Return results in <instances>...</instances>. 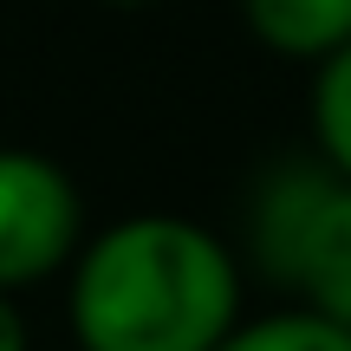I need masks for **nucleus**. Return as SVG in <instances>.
Wrapping results in <instances>:
<instances>
[{"mask_svg":"<svg viewBox=\"0 0 351 351\" xmlns=\"http://www.w3.org/2000/svg\"><path fill=\"white\" fill-rule=\"evenodd\" d=\"M215 351H351V326L300 306V313H274V319H254V326H234Z\"/></svg>","mask_w":351,"mask_h":351,"instance_id":"5","label":"nucleus"},{"mask_svg":"<svg viewBox=\"0 0 351 351\" xmlns=\"http://www.w3.org/2000/svg\"><path fill=\"white\" fill-rule=\"evenodd\" d=\"M234 313L241 280L228 247L176 215L104 228L72 274V332L85 351H215Z\"/></svg>","mask_w":351,"mask_h":351,"instance_id":"1","label":"nucleus"},{"mask_svg":"<svg viewBox=\"0 0 351 351\" xmlns=\"http://www.w3.org/2000/svg\"><path fill=\"white\" fill-rule=\"evenodd\" d=\"M78 247V189L52 156L0 150V293L52 274Z\"/></svg>","mask_w":351,"mask_h":351,"instance_id":"3","label":"nucleus"},{"mask_svg":"<svg viewBox=\"0 0 351 351\" xmlns=\"http://www.w3.org/2000/svg\"><path fill=\"white\" fill-rule=\"evenodd\" d=\"M313 124H319V143H326L332 169L351 176V39L326 59V72H319V91H313Z\"/></svg>","mask_w":351,"mask_h":351,"instance_id":"6","label":"nucleus"},{"mask_svg":"<svg viewBox=\"0 0 351 351\" xmlns=\"http://www.w3.org/2000/svg\"><path fill=\"white\" fill-rule=\"evenodd\" d=\"M261 46L287 59H332L351 39V0H241Z\"/></svg>","mask_w":351,"mask_h":351,"instance_id":"4","label":"nucleus"},{"mask_svg":"<svg viewBox=\"0 0 351 351\" xmlns=\"http://www.w3.org/2000/svg\"><path fill=\"white\" fill-rule=\"evenodd\" d=\"M117 7H137V0H117Z\"/></svg>","mask_w":351,"mask_h":351,"instance_id":"8","label":"nucleus"},{"mask_svg":"<svg viewBox=\"0 0 351 351\" xmlns=\"http://www.w3.org/2000/svg\"><path fill=\"white\" fill-rule=\"evenodd\" d=\"M0 351H26V326H20V313H13L7 293H0Z\"/></svg>","mask_w":351,"mask_h":351,"instance_id":"7","label":"nucleus"},{"mask_svg":"<svg viewBox=\"0 0 351 351\" xmlns=\"http://www.w3.org/2000/svg\"><path fill=\"white\" fill-rule=\"evenodd\" d=\"M261 254L313 313L351 326V176H287L261 208Z\"/></svg>","mask_w":351,"mask_h":351,"instance_id":"2","label":"nucleus"}]
</instances>
